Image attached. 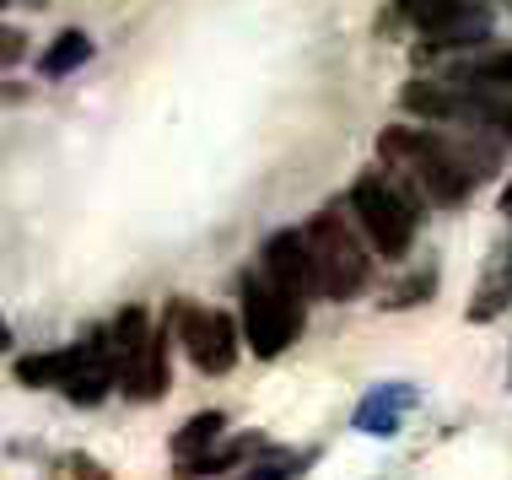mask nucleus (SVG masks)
<instances>
[{
  "label": "nucleus",
  "mask_w": 512,
  "mask_h": 480,
  "mask_svg": "<svg viewBox=\"0 0 512 480\" xmlns=\"http://www.w3.org/2000/svg\"><path fill=\"white\" fill-rule=\"evenodd\" d=\"M173 329L184 340L189 362L200 373H232L243 351V329L227 319L221 308H200V303H173Z\"/></svg>",
  "instance_id": "6e6552de"
},
{
  "label": "nucleus",
  "mask_w": 512,
  "mask_h": 480,
  "mask_svg": "<svg viewBox=\"0 0 512 480\" xmlns=\"http://www.w3.org/2000/svg\"><path fill=\"white\" fill-rule=\"evenodd\" d=\"M308 464H313L308 448H265V454H254L243 464V475H232V480H297Z\"/></svg>",
  "instance_id": "4468645a"
},
{
  "label": "nucleus",
  "mask_w": 512,
  "mask_h": 480,
  "mask_svg": "<svg viewBox=\"0 0 512 480\" xmlns=\"http://www.w3.org/2000/svg\"><path fill=\"white\" fill-rule=\"evenodd\" d=\"M227 437V416L221 410H200V416L184 421V432H173V464H178V480H195V470L221 448Z\"/></svg>",
  "instance_id": "9b49d317"
},
{
  "label": "nucleus",
  "mask_w": 512,
  "mask_h": 480,
  "mask_svg": "<svg viewBox=\"0 0 512 480\" xmlns=\"http://www.w3.org/2000/svg\"><path fill=\"white\" fill-rule=\"evenodd\" d=\"M302 238H308L313 297L351 303V297L367 286V276H372V254H367V243L356 238V227L345 222L335 205H324V211H318L313 222L302 227Z\"/></svg>",
  "instance_id": "7ed1b4c3"
},
{
  "label": "nucleus",
  "mask_w": 512,
  "mask_h": 480,
  "mask_svg": "<svg viewBox=\"0 0 512 480\" xmlns=\"http://www.w3.org/2000/svg\"><path fill=\"white\" fill-rule=\"evenodd\" d=\"M259 270H265L270 281H281L286 292L313 297V265H308V238H302V227L270 232L265 249H259Z\"/></svg>",
  "instance_id": "9d476101"
},
{
  "label": "nucleus",
  "mask_w": 512,
  "mask_h": 480,
  "mask_svg": "<svg viewBox=\"0 0 512 480\" xmlns=\"http://www.w3.org/2000/svg\"><path fill=\"white\" fill-rule=\"evenodd\" d=\"M17 49H22V44H17V33H0V60H11Z\"/></svg>",
  "instance_id": "dca6fc26"
},
{
  "label": "nucleus",
  "mask_w": 512,
  "mask_h": 480,
  "mask_svg": "<svg viewBox=\"0 0 512 480\" xmlns=\"http://www.w3.org/2000/svg\"><path fill=\"white\" fill-rule=\"evenodd\" d=\"M17 383H27V389H60L65 400H76V405H103L108 389H119L108 329H92L87 340H76V346H65V351L22 356Z\"/></svg>",
  "instance_id": "f03ea898"
},
{
  "label": "nucleus",
  "mask_w": 512,
  "mask_h": 480,
  "mask_svg": "<svg viewBox=\"0 0 512 480\" xmlns=\"http://www.w3.org/2000/svg\"><path fill=\"white\" fill-rule=\"evenodd\" d=\"M351 211H356V227L367 232V243L383 259H405L410 254L421 211H415V200L394 184L389 173L372 168V173L356 178V184H351Z\"/></svg>",
  "instance_id": "39448f33"
},
{
  "label": "nucleus",
  "mask_w": 512,
  "mask_h": 480,
  "mask_svg": "<svg viewBox=\"0 0 512 480\" xmlns=\"http://www.w3.org/2000/svg\"><path fill=\"white\" fill-rule=\"evenodd\" d=\"M49 480H114L92 454H60L49 464Z\"/></svg>",
  "instance_id": "2eb2a0df"
},
{
  "label": "nucleus",
  "mask_w": 512,
  "mask_h": 480,
  "mask_svg": "<svg viewBox=\"0 0 512 480\" xmlns=\"http://www.w3.org/2000/svg\"><path fill=\"white\" fill-rule=\"evenodd\" d=\"M238 308H243V340L254 356H281L308 324V297L286 292L281 281H270L265 270H243L238 276Z\"/></svg>",
  "instance_id": "20e7f679"
},
{
  "label": "nucleus",
  "mask_w": 512,
  "mask_h": 480,
  "mask_svg": "<svg viewBox=\"0 0 512 480\" xmlns=\"http://www.w3.org/2000/svg\"><path fill=\"white\" fill-rule=\"evenodd\" d=\"M0 6H6V0H0Z\"/></svg>",
  "instance_id": "6ab92c4d"
},
{
  "label": "nucleus",
  "mask_w": 512,
  "mask_h": 480,
  "mask_svg": "<svg viewBox=\"0 0 512 480\" xmlns=\"http://www.w3.org/2000/svg\"><path fill=\"white\" fill-rule=\"evenodd\" d=\"M378 157L405 173L410 184H421V195L437 200V205L469 200V189L480 184V173H486V157L480 152H464L459 141H448V135H437V130H421V125L383 130L378 135Z\"/></svg>",
  "instance_id": "f257e3e1"
},
{
  "label": "nucleus",
  "mask_w": 512,
  "mask_h": 480,
  "mask_svg": "<svg viewBox=\"0 0 512 480\" xmlns=\"http://www.w3.org/2000/svg\"><path fill=\"white\" fill-rule=\"evenodd\" d=\"M502 216L512 222V184H507V195H502Z\"/></svg>",
  "instance_id": "a211bd4d"
},
{
  "label": "nucleus",
  "mask_w": 512,
  "mask_h": 480,
  "mask_svg": "<svg viewBox=\"0 0 512 480\" xmlns=\"http://www.w3.org/2000/svg\"><path fill=\"white\" fill-rule=\"evenodd\" d=\"M399 17L432 49H475L491 38L486 0H399Z\"/></svg>",
  "instance_id": "0eeeda50"
},
{
  "label": "nucleus",
  "mask_w": 512,
  "mask_h": 480,
  "mask_svg": "<svg viewBox=\"0 0 512 480\" xmlns=\"http://www.w3.org/2000/svg\"><path fill=\"white\" fill-rule=\"evenodd\" d=\"M108 346H114V367H119V389L130 400H162L168 394V340L151 329L146 308H124L108 324Z\"/></svg>",
  "instance_id": "423d86ee"
},
{
  "label": "nucleus",
  "mask_w": 512,
  "mask_h": 480,
  "mask_svg": "<svg viewBox=\"0 0 512 480\" xmlns=\"http://www.w3.org/2000/svg\"><path fill=\"white\" fill-rule=\"evenodd\" d=\"M87 60H92V38L71 27V33H60V38H54V44H49L44 54H38V76H44V81H60V76L81 71Z\"/></svg>",
  "instance_id": "ddd939ff"
},
{
  "label": "nucleus",
  "mask_w": 512,
  "mask_h": 480,
  "mask_svg": "<svg viewBox=\"0 0 512 480\" xmlns=\"http://www.w3.org/2000/svg\"><path fill=\"white\" fill-rule=\"evenodd\" d=\"M507 303H512V222H507V238L491 249L486 270H480L475 303H469V324H491L496 313H507Z\"/></svg>",
  "instance_id": "f8f14e48"
},
{
  "label": "nucleus",
  "mask_w": 512,
  "mask_h": 480,
  "mask_svg": "<svg viewBox=\"0 0 512 480\" xmlns=\"http://www.w3.org/2000/svg\"><path fill=\"white\" fill-rule=\"evenodd\" d=\"M421 405V389L405 378H394V383H378V389H367L362 394V405H356V416H351V427L362 432V437H394L399 427H405V416Z\"/></svg>",
  "instance_id": "1a4fd4ad"
},
{
  "label": "nucleus",
  "mask_w": 512,
  "mask_h": 480,
  "mask_svg": "<svg viewBox=\"0 0 512 480\" xmlns=\"http://www.w3.org/2000/svg\"><path fill=\"white\" fill-rule=\"evenodd\" d=\"M6 351H11V324L0 319V356H6Z\"/></svg>",
  "instance_id": "f3484780"
}]
</instances>
